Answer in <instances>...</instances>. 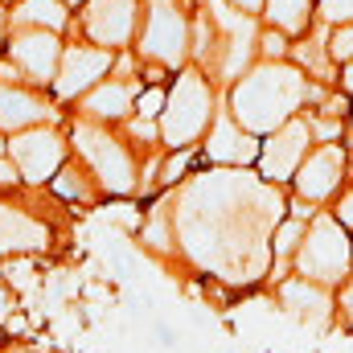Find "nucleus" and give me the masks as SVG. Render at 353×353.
<instances>
[{
    "label": "nucleus",
    "mask_w": 353,
    "mask_h": 353,
    "mask_svg": "<svg viewBox=\"0 0 353 353\" xmlns=\"http://www.w3.org/2000/svg\"><path fill=\"white\" fill-rule=\"evenodd\" d=\"M173 214L185 259L210 279L247 288L271 275V230L288 214V197L251 169H222L189 181Z\"/></svg>",
    "instance_id": "f257e3e1"
},
{
    "label": "nucleus",
    "mask_w": 353,
    "mask_h": 353,
    "mask_svg": "<svg viewBox=\"0 0 353 353\" xmlns=\"http://www.w3.org/2000/svg\"><path fill=\"white\" fill-rule=\"evenodd\" d=\"M308 90H312V79L296 62H255L230 87V107L226 111L251 136L263 140L308 107Z\"/></svg>",
    "instance_id": "f03ea898"
},
{
    "label": "nucleus",
    "mask_w": 353,
    "mask_h": 353,
    "mask_svg": "<svg viewBox=\"0 0 353 353\" xmlns=\"http://www.w3.org/2000/svg\"><path fill=\"white\" fill-rule=\"evenodd\" d=\"M70 144H74V157L90 169L94 185L103 189V197H132L140 189V165L132 157V144L119 140L107 123L74 119Z\"/></svg>",
    "instance_id": "7ed1b4c3"
},
{
    "label": "nucleus",
    "mask_w": 353,
    "mask_h": 353,
    "mask_svg": "<svg viewBox=\"0 0 353 353\" xmlns=\"http://www.w3.org/2000/svg\"><path fill=\"white\" fill-rule=\"evenodd\" d=\"M292 271L312 279V283H325L333 292L353 275V234L329 210H321L308 222V234H304V243L292 259Z\"/></svg>",
    "instance_id": "20e7f679"
},
{
    "label": "nucleus",
    "mask_w": 353,
    "mask_h": 353,
    "mask_svg": "<svg viewBox=\"0 0 353 353\" xmlns=\"http://www.w3.org/2000/svg\"><path fill=\"white\" fill-rule=\"evenodd\" d=\"M214 87L201 70H185L169 90L165 115H161V144L176 152V148H193L205 140L210 123H214Z\"/></svg>",
    "instance_id": "39448f33"
},
{
    "label": "nucleus",
    "mask_w": 353,
    "mask_h": 353,
    "mask_svg": "<svg viewBox=\"0 0 353 353\" xmlns=\"http://www.w3.org/2000/svg\"><path fill=\"white\" fill-rule=\"evenodd\" d=\"M8 161L21 169L25 189H41L50 185L58 169L70 161V136H62L54 123H37V128H25L8 140Z\"/></svg>",
    "instance_id": "423d86ee"
},
{
    "label": "nucleus",
    "mask_w": 353,
    "mask_h": 353,
    "mask_svg": "<svg viewBox=\"0 0 353 353\" xmlns=\"http://www.w3.org/2000/svg\"><path fill=\"white\" fill-rule=\"evenodd\" d=\"M350 185V148L345 144H316L292 176V197L325 210Z\"/></svg>",
    "instance_id": "0eeeda50"
},
{
    "label": "nucleus",
    "mask_w": 353,
    "mask_h": 353,
    "mask_svg": "<svg viewBox=\"0 0 353 353\" xmlns=\"http://www.w3.org/2000/svg\"><path fill=\"white\" fill-rule=\"evenodd\" d=\"M312 148H316L312 128H308L304 115H296V119H288L283 128H275L271 136H263L255 173L263 176V181H271V185H292L296 169L304 165V157H308Z\"/></svg>",
    "instance_id": "6e6552de"
},
{
    "label": "nucleus",
    "mask_w": 353,
    "mask_h": 353,
    "mask_svg": "<svg viewBox=\"0 0 353 353\" xmlns=\"http://www.w3.org/2000/svg\"><path fill=\"white\" fill-rule=\"evenodd\" d=\"M115 66V50L103 46H66L62 62H58V79H54V99L62 103H79L87 90H94Z\"/></svg>",
    "instance_id": "1a4fd4ad"
},
{
    "label": "nucleus",
    "mask_w": 353,
    "mask_h": 353,
    "mask_svg": "<svg viewBox=\"0 0 353 353\" xmlns=\"http://www.w3.org/2000/svg\"><path fill=\"white\" fill-rule=\"evenodd\" d=\"M50 247H54V226L37 210H25V205L0 197V259L46 255Z\"/></svg>",
    "instance_id": "9d476101"
},
{
    "label": "nucleus",
    "mask_w": 353,
    "mask_h": 353,
    "mask_svg": "<svg viewBox=\"0 0 353 353\" xmlns=\"http://www.w3.org/2000/svg\"><path fill=\"white\" fill-rule=\"evenodd\" d=\"M275 300H279V308L288 316H296L308 329H329L337 321V296H333V288L312 283V279H304L296 271L275 283Z\"/></svg>",
    "instance_id": "9b49d317"
},
{
    "label": "nucleus",
    "mask_w": 353,
    "mask_h": 353,
    "mask_svg": "<svg viewBox=\"0 0 353 353\" xmlns=\"http://www.w3.org/2000/svg\"><path fill=\"white\" fill-rule=\"evenodd\" d=\"M259 136H251L230 111H218L205 140H201V152L210 165H222V169H255L259 161Z\"/></svg>",
    "instance_id": "f8f14e48"
},
{
    "label": "nucleus",
    "mask_w": 353,
    "mask_h": 353,
    "mask_svg": "<svg viewBox=\"0 0 353 353\" xmlns=\"http://www.w3.org/2000/svg\"><path fill=\"white\" fill-rule=\"evenodd\" d=\"M140 50H144L148 62L181 66L185 54H189V17H185L181 8H173V4H157V8L148 12Z\"/></svg>",
    "instance_id": "ddd939ff"
},
{
    "label": "nucleus",
    "mask_w": 353,
    "mask_h": 353,
    "mask_svg": "<svg viewBox=\"0 0 353 353\" xmlns=\"http://www.w3.org/2000/svg\"><path fill=\"white\" fill-rule=\"evenodd\" d=\"M8 58H12V66L21 70V79H29V83H37V87H54L58 62H62V41H58V33H50V29H25V33L12 37Z\"/></svg>",
    "instance_id": "4468645a"
},
{
    "label": "nucleus",
    "mask_w": 353,
    "mask_h": 353,
    "mask_svg": "<svg viewBox=\"0 0 353 353\" xmlns=\"http://www.w3.org/2000/svg\"><path fill=\"white\" fill-rule=\"evenodd\" d=\"M136 17H140L136 0H87L83 29H87L90 46L123 50L132 41V33H136Z\"/></svg>",
    "instance_id": "2eb2a0df"
},
{
    "label": "nucleus",
    "mask_w": 353,
    "mask_h": 353,
    "mask_svg": "<svg viewBox=\"0 0 353 353\" xmlns=\"http://www.w3.org/2000/svg\"><path fill=\"white\" fill-rule=\"evenodd\" d=\"M136 99L140 90L132 83H119V79H103L94 90H87L79 99V119H90V123H128L136 115Z\"/></svg>",
    "instance_id": "dca6fc26"
},
{
    "label": "nucleus",
    "mask_w": 353,
    "mask_h": 353,
    "mask_svg": "<svg viewBox=\"0 0 353 353\" xmlns=\"http://www.w3.org/2000/svg\"><path fill=\"white\" fill-rule=\"evenodd\" d=\"M37 123H58L54 103L33 94V90L17 87V83H0V132L17 136V132L37 128Z\"/></svg>",
    "instance_id": "f3484780"
},
{
    "label": "nucleus",
    "mask_w": 353,
    "mask_h": 353,
    "mask_svg": "<svg viewBox=\"0 0 353 353\" xmlns=\"http://www.w3.org/2000/svg\"><path fill=\"white\" fill-rule=\"evenodd\" d=\"M136 239L144 243L148 255H157V259H173L176 251H181V239H176V214L169 210V205H152V210L144 214V226H140Z\"/></svg>",
    "instance_id": "a211bd4d"
},
{
    "label": "nucleus",
    "mask_w": 353,
    "mask_h": 353,
    "mask_svg": "<svg viewBox=\"0 0 353 353\" xmlns=\"http://www.w3.org/2000/svg\"><path fill=\"white\" fill-rule=\"evenodd\" d=\"M50 189H54V197H62L70 205H94V197H103V189L94 185V176L83 161H66L58 176L50 181Z\"/></svg>",
    "instance_id": "6ab92c4d"
},
{
    "label": "nucleus",
    "mask_w": 353,
    "mask_h": 353,
    "mask_svg": "<svg viewBox=\"0 0 353 353\" xmlns=\"http://www.w3.org/2000/svg\"><path fill=\"white\" fill-rule=\"evenodd\" d=\"M263 17L271 21V29L296 37V33H304L312 25V0H267Z\"/></svg>",
    "instance_id": "aec40b11"
},
{
    "label": "nucleus",
    "mask_w": 353,
    "mask_h": 353,
    "mask_svg": "<svg viewBox=\"0 0 353 353\" xmlns=\"http://www.w3.org/2000/svg\"><path fill=\"white\" fill-rule=\"evenodd\" d=\"M66 21H70L66 0H21V8H17V25H29V29L62 33Z\"/></svg>",
    "instance_id": "412c9836"
},
{
    "label": "nucleus",
    "mask_w": 353,
    "mask_h": 353,
    "mask_svg": "<svg viewBox=\"0 0 353 353\" xmlns=\"http://www.w3.org/2000/svg\"><path fill=\"white\" fill-rule=\"evenodd\" d=\"M193 165H197V152H193V148H176V152H169V157L157 165V176H161L165 189H173V185L185 181V173H189Z\"/></svg>",
    "instance_id": "4be33fe9"
},
{
    "label": "nucleus",
    "mask_w": 353,
    "mask_h": 353,
    "mask_svg": "<svg viewBox=\"0 0 353 353\" xmlns=\"http://www.w3.org/2000/svg\"><path fill=\"white\" fill-rule=\"evenodd\" d=\"M0 271H4V283L12 292H25L33 279H37V263L33 255H17V259H0Z\"/></svg>",
    "instance_id": "5701e85b"
},
{
    "label": "nucleus",
    "mask_w": 353,
    "mask_h": 353,
    "mask_svg": "<svg viewBox=\"0 0 353 353\" xmlns=\"http://www.w3.org/2000/svg\"><path fill=\"white\" fill-rule=\"evenodd\" d=\"M325 46H329V58L337 66H350L353 62V25H329Z\"/></svg>",
    "instance_id": "b1692460"
},
{
    "label": "nucleus",
    "mask_w": 353,
    "mask_h": 353,
    "mask_svg": "<svg viewBox=\"0 0 353 353\" xmlns=\"http://www.w3.org/2000/svg\"><path fill=\"white\" fill-rule=\"evenodd\" d=\"M165 103H169V94H165L161 87H144V90H140V99H136V115H140V119H157V123H161Z\"/></svg>",
    "instance_id": "393cba45"
},
{
    "label": "nucleus",
    "mask_w": 353,
    "mask_h": 353,
    "mask_svg": "<svg viewBox=\"0 0 353 353\" xmlns=\"http://www.w3.org/2000/svg\"><path fill=\"white\" fill-rule=\"evenodd\" d=\"M259 54H263V62H288V58H292L288 33H279V29H267L263 37H259Z\"/></svg>",
    "instance_id": "a878e982"
},
{
    "label": "nucleus",
    "mask_w": 353,
    "mask_h": 353,
    "mask_svg": "<svg viewBox=\"0 0 353 353\" xmlns=\"http://www.w3.org/2000/svg\"><path fill=\"white\" fill-rule=\"evenodd\" d=\"M316 17L325 25H353V0H321Z\"/></svg>",
    "instance_id": "bb28decb"
},
{
    "label": "nucleus",
    "mask_w": 353,
    "mask_h": 353,
    "mask_svg": "<svg viewBox=\"0 0 353 353\" xmlns=\"http://www.w3.org/2000/svg\"><path fill=\"white\" fill-rule=\"evenodd\" d=\"M333 296H337V325H341L345 333H353V275L333 292Z\"/></svg>",
    "instance_id": "cd10ccee"
},
{
    "label": "nucleus",
    "mask_w": 353,
    "mask_h": 353,
    "mask_svg": "<svg viewBox=\"0 0 353 353\" xmlns=\"http://www.w3.org/2000/svg\"><path fill=\"white\" fill-rule=\"evenodd\" d=\"M329 214H333V218H337V222H341V226L353 234V181L341 189V193H337V201L329 205Z\"/></svg>",
    "instance_id": "c85d7f7f"
},
{
    "label": "nucleus",
    "mask_w": 353,
    "mask_h": 353,
    "mask_svg": "<svg viewBox=\"0 0 353 353\" xmlns=\"http://www.w3.org/2000/svg\"><path fill=\"white\" fill-rule=\"evenodd\" d=\"M8 189H25V181H21V169L8 157H0V193H8Z\"/></svg>",
    "instance_id": "c756f323"
},
{
    "label": "nucleus",
    "mask_w": 353,
    "mask_h": 353,
    "mask_svg": "<svg viewBox=\"0 0 353 353\" xmlns=\"http://www.w3.org/2000/svg\"><path fill=\"white\" fill-rule=\"evenodd\" d=\"M226 4H230V8H239V12H247V17H259L267 0H226Z\"/></svg>",
    "instance_id": "7c9ffc66"
},
{
    "label": "nucleus",
    "mask_w": 353,
    "mask_h": 353,
    "mask_svg": "<svg viewBox=\"0 0 353 353\" xmlns=\"http://www.w3.org/2000/svg\"><path fill=\"white\" fill-rule=\"evenodd\" d=\"M341 90L353 99V62H350V66H341Z\"/></svg>",
    "instance_id": "2f4dec72"
},
{
    "label": "nucleus",
    "mask_w": 353,
    "mask_h": 353,
    "mask_svg": "<svg viewBox=\"0 0 353 353\" xmlns=\"http://www.w3.org/2000/svg\"><path fill=\"white\" fill-rule=\"evenodd\" d=\"M0 157H8V140H4V132H0Z\"/></svg>",
    "instance_id": "473e14b6"
},
{
    "label": "nucleus",
    "mask_w": 353,
    "mask_h": 353,
    "mask_svg": "<svg viewBox=\"0 0 353 353\" xmlns=\"http://www.w3.org/2000/svg\"><path fill=\"white\" fill-rule=\"evenodd\" d=\"M345 136H350V144H353V115H350V123H345Z\"/></svg>",
    "instance_id": "72a5a7b5"
},
{
    "label": "nucleus",
    "mask_w": 353,
    "mask_h": 353,
    "mask_svg": "<svg viewBox=\"0 0 353 353\" xmlns=\"http://www.w3.org/2000/svg\"><path fill=\"white\" fill-rule=\"evenodd\" d=\"M0 37H4V12H0Z\"/></svg>",
    "instance_id": "f704fd0d"
},
{
    "label": "nucleus",
    "mask_w": 353,
    "mask_h": 353,
    "mask_svg": "<svg viewBox=\"0 0 353 353\" xmlns=\"http://www.w3.org/2000/svg\"><path fill=\"white\" fill-rule=\"evenodd\" d=\"M41 353H50V350H41Z\"/></svg>",
    "instance_id": "c9c22d12"
}]
</instances>
